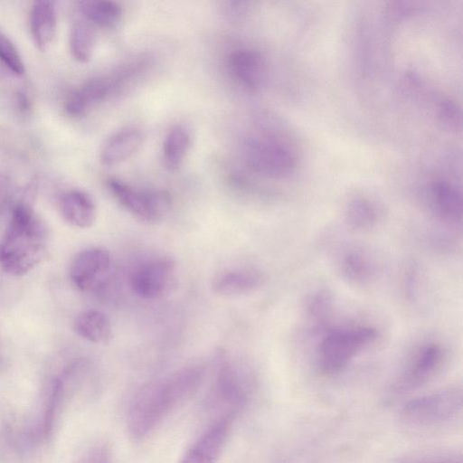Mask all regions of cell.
Returning <instances> with one entry per match:
<instances>
[{
  "label": "cell",
  "instance_id": "1",
  "mask_svg": "<svg viewBox=\"0 0 463 463\" xmlns=\"http://www.w3.org/2000/svg\"><path fill=\"white\" fill-rule=\"evenodd\" d=\"M203 376L202 367H187L141 389L128 411V428L131 437L142 439L151 433L173 410L196 392Z\"/></svg>",
  "mask_w": 463,
  "mask_h": 463
},
{
  "label": "cell",
  "instance_id": "2",
  "mask_svg": "<svg viewBox=\"0 0 463 463\" xmlns=\"http://www.w3.org/2000/svg\"><path fill=\"white\" fill-rule=\"evenodd\" d=\"M46 231L32 206L16 202L9 224L0 240V265L8 274L21 276L43 260L47 254Z\"/></svg>",
  "mask_w": 463,
  "mask_h": 463
},
{
  "label": "cell",
  "instance_id": "3",
  "mask_svg": "<svg viewBox=\"0 0 463 463\" xmlns=\"http://www.w3.org/2000/svg\"><path fill=\"white\" fill-rule=\"evenodd\" d=\"M377 336L374 328L354 326L335 329L327 334L319 347L322 369L328 373H338Z\"/></svg>",
  "mask_w": 463,
  "mask_h": 463
},
{
  "label": "cell",
  "instance_id": "4",
  "mask_svg": "<svg viewBox=\"0 0 463 463\" xmlns=\"http://www.w3.org/2000/svg\"><path fill=\"white\" fill-rule=\"evenodd\" d=\"M242 156L253 172L267 177H284L296 166L293 151L284 143L269 137L248 139L243 145Z\"/></svg>",
  "mask_w": 463,
  "mask_h": 463
},
{
  "label": "cell",
  "instance_id": "5",
  "mask_svg": "<svg viewBox=\"0 0 463 463\" xmlns=\"http://www.w3.org/2000/svg\"><path fill=\"white\" fill-rule=\"evenodd\" d=\"M107 185L115 200L127 212L146 223L161 222L172 205L170 194L163 190L140 191L114 178L108 180Z\"/></svg>",
  "mask_w": 463,
  "mask_h": 463
},
{
  "label": "cell",
  "instance_id": "6",
  "mask_svg": "<svg viewBox=\"0 0 463 463\" xmlns=\"http://www.w3.org/2000/svg\"><path fill=\"white\" fill-rule=\"evenodd\" d=\"M133 292L144 299L162 298L172 292L177 284L175 260L162 256L140 265L130 279Z\"/></svg>",
  "mask_w": 463,
  "mask_h": 463
},
{
  "label": "cell",
  "instance_id": "7",
  "mask_svg": "<svg viewBox=\"0 0 463 463\" xmlns=\"http://www.w3.org/2000/svg\"><path fill=\"white\" fill-rule=\"evenodd\" d=\"M110 264V254L106 249L93 247L83 250L71 261L70 279L79 290L94 289L107 277Z\"/></svg>",
  "mask_w": 463,
  "mask_h": 463
},
{
  "label": "cell",
  "instance_id": "8",
  "mask_svg": "<svg viewBox=\"0 0 463 463\" xmlns=\"http://www.w3.org/2000/svg\"><path fill=\"white\" fill-rule=\"evenodd\" d=\"M461 407V396L443 392L410 402L404 407L405 418L417 424H433L449 419Z\"/></svg>",
  "mask_w": 463,
  "mask_h": 463
},
{
  "label": "cell",
  "instance_id": "9",
  "mask_svg": "<svg viewBox=\"0 0 463 463\" xmlns=\"http://www.w3.org/2000/svg\"><path fill=\"white\" fill-rule=\"evenodd\" d=\"M233 415L225 414L210 426L186 451L180 463H216Z\"/></svg>",
  "mask_w": 463,
  "mask_h": 463
},
{
  "label": "cell",
  "instance_id": "10",
  "mask_svg": "<svg viewBox=\"0 0 463 463\" xmlns=\"http://www.w3.org/2000/svg\"><path fill=\"white\" fill-rule=\"evenodd\" d=\"M144 141V135L135 127H125L112 133L103 142L99 159L104 165H118L137 153Z\"/></svg>",
  "mask_w": 463,
  "mask_h": 463
},
{
  "label": "cell",
  "instance_id": "11",
  "mask_svg": "<svg viewBox=\"0 0 463 463\" xmlns=\"http://www.w3.org/2000/svg\"><path fill=\"white\" fill-rule=\"evenodd\" d=\"M264 279L263 274L255 269H227L214 276L212 289L219 296L237 297L255 291Z\"/></svg>",
  "mask_w": 463,
  "mask_h": 463
},
{
  "label": "cell",
  "instance_id": "12",
  "mask_svg": "<svg viewBox=\"0 0 463 463\" xmlns=\"http://www.w3.org/2000/svg\"><path fill=\"white\" fill-rule=\"evenodd\" d=\"M229 65L234 77L249 89L257 90L266 80V62L257 51L241 49L233 52L229 58Z\"/></svg>",
  "mask_w": 463,
  "mask_h": 463
},
{
  "label": "cell",
  "instance_id": "13",
  "mask_svg": "<svg viewBox=\"0 0 463 463\" xmlns=\"http://www.w3.org/2000/svg\"><path fill=\"white\" fill-rule=\"evenodd\" d=\"M59 209L62 218L71 226L86 229L95 222L96 205L93 199L85 192H66L60 199Z\"/></svg>",
  "mask_w": 463,
  "mask_h": 463
},
{
  "label": "cell",
  "instance_id": "14",
  "mask_svg": "<svg viewBox=\"0 0 463 463\" xmlns=\"http://www.w3.org/2000/svg\"><path fill=\"white\" fill-rule=\"evenodd\" d=\"M30 31L32 37L41 51H45L52 43L57 27L55 3L35 1L30 10Z\"/></svg>",
  "mask_w": 463,
  "mask_h": 463
},
{
  "label": "cell",
  "instance_id": "15",
  "mask_svg": "<svg viewBox=\"0 0 463 463\" xmlns=\"http://www.w3.org/2000/svg\"><path fill=\"white\" fill-rule=\"evenodd\" d=\"M216 397L231 406V411L241 406L247 397L245 382L239 371L231 364L223 361L220 365L216 383Z\"/></svg>",
  "mask_w": 463,
  "mask_h": 463
},
{
  "label": "cell",
  "instance_id": "16",
  "mask_svg": "<svg viewBox=\"0 0 463 463\" xmlns=\"http://www.w3.org/2000/svg\"><path fill=\"white\" fill-rule=\"evenodd\" d=\"M111 89L110 80L106 78L91 79L69 96L65 103V109L71 116H80L91 106L104 99Z\"/></svg>",
  "mask_w": 463,
  "mask_h": 463
},
{
  "label": "cell",
  "instance_id": "17",
  "mask_svg": "<svg viewBox=\"0 0 463 463\" xmlns=\"http://www.w3.org/2000/svg\"><path fill=\"white\" fill-rule=\"evenodd\" d=\"M73 328L81 338L95 344H108L112 339V326L102 311L90 309L81 312L74 320Z\"/></svg>",
  "mask_w": 463,
  "mask_h": 463
},
{
  "label": "cell",
  "instance_id": "18",
  "mask_svg": "<svg viewBox=\"0 0 463 463\" xmlns=\"http://www.w3.org/2000/svg\"><path fill=\"white\" fill-rule=\"evenodd\" d=\"M190 130L178 124L170 128L163 143V163L170 171L178 169L191 146Z\"/></svg>",
  "mask_w": 463,
  "mask_h": 463
},
{
  "label": "cell",
  "instance_id": "19",
  "mask_svg": "<svg viewBox=\"0 0 463 463\" xmlns=\"http://www.w3.org/2000/svg\"><path fill=\"white\" fill-rule=\"evenodd\" d=\"M433 205L438 213L449 221L460 220L462 197L460 191L451 183L439 180L430 188Z\"/></svg>",
  "mask_w": 463,
  "mask_h": 463
},
{
  "label": "cell",
  "instance_id": "20",
  "mask_svg": "<svg viewBox=\"0 0 463 463\" xmlns=\"http://www.w3.org/2000/svg\"><path fill=\"white\" fill-rule=\"evenodd\" d=\"M80 11L90 24L103 28L116 27L122 17L118 4L108 0H90L79 3Z\"/></svg>",
  "mask_w": 463,
  "mask_h": 463
},
{
  "label": "cell",
  "instance_id": "21",
  "mask_svg": "<svg viewBox=\"0 0 463 463\" xmlns=\"http://www.w3.org/2000/svg\"><path fill=\"white\" fill-rule=\"evenodd\" d=\"M443 354L439 345L430 344L417 355L413 367L409 372L407 384L415 386L428 381L441 364Z\"/></svg>",
  "mask_w": 463,
  "mask_h": 463
},
{
  "label": "cell",
  "instance_id": "22",
  "mask_svg": "<svg viewBox=\"0 0 463 463\" xmlns=\"http://www.w3.org/2000/svg\"><path fill=\"white\" fill-rule=\"evenodd\" d=\"M95 43L93 25L86 20L75 22L70 34V50L72 57L79 62H88L92 57Z\"/></svg>",
  "mask_w": 463,
  "mask_h": 463
},
{
  "label": "cell",
  "instance_id": "23",
  "mask_svg": "<svg viewBox=\"0 0 463 463\" xmlns=\"http://www.w3.org/2000/svg\"><path fill=\"white\" fill-rule=\"evenodd\" d=\"M343 275L355 283L368 281L374 274V264L367 254L355 250L348 251L341 262Z\"/></svg>",
  "mask_w": 463,
  "mask_h": 463
},
{
  "label": "cell",
  "instance_id": "24",
  "mask_svg": "<svg viewBox=\"0 0 463 463\" xmlns=\"http://www.w3.org/2000/svg\"><path fill=\"white\" fill-rule=\"evenodd\" d=\"M378 218L374 205L366 199H355L347 206L345 220L355 230H365L374 225Z\"/></svg>",
  "mask_w": 463,
  "mask_h": 463
},
{
  "label": "cell",
  "instance_id": "25",
  "mask_svg": "<svg viewBox=\"0 0 463 463\" xmlns=\"http://www.w3.org/2000/svg\"><path fill=\"white\" fill-rule=\"evenodd\" d=\"M0 61L14 74L24 73V64L14 43L0 30Z\"/></svg>",
  "mask_w": 463,
  "mask_h": 463
},
{
  "label": "cell",
  "instance_id": "26",
  "mask_svg": "<svg viewBox=\"0 0 463 463\" xmlns=\"http://www.w3.org/2000/svg\"><path fill=\"white\" fill-rule=\"evenodd\" d=\"M15 189L12 180L0 174V220L10 211L14 205Z\"/></svg>",
  "mask_w": 463,
  "mask_h": 463
},
{
  "label": "cell",
  "instance_id": "27",
  "mask_svg": "<svg viewBox=\"0 0 463 463\" xmlns=\"http://www.w3.org/2000/svg\"><path fill=\"white\" fill-rule=\"evenodd\" d=\"M439 111L442 120L445 122V124L449 125V127L456 128L457 124L459 123V111L454 103L449 100L442 102Z\"/></svg>",
  "mask_w": 463,
  "mask_h": 463
},
{
  "label": "cell",
  "instance_id": "28",
  "mask_svg": "<svg viewBox=\"0 0 463 463\" xmlns=\"http://www.w3.org/2000/svg\"><path fill=\"white\" fill-rule=\"evenodd\" d=\"M84 463H111L110 450L107 446H102L92 452Z\"/></svg>",
  "mask_w": 463,
  "mask_h": 463
},
{
  "label": "cell",
  "instance_id": "29",
  "mask_svg": "<svg viewBox=\"0 0 463 463\" xmlns=\"http://www.w3.org/2000/svg\"><path fill=\"white\" fill-rule=\"evenodd\" d=\"M16 102L19 110L22 113H25L30 109V100L24 91H19L16 94Z\"/></svg>",
  "mask_w": 463,
  "mask_h": 463
}]
</instances>
